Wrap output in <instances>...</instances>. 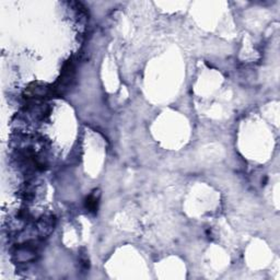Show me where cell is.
Returning a JSON list of instances; mask_svg holds the SVG:
<instances>
[{
    "label": "cell",
    "instance_id": "cell-2",
    "mask_svg": "<svg viewBox=\"0 0 280 280\" xmlns=\"http://www.w3.org/2000/svg\"><path fill=\"white\" fill-rule=\"evenodd\" d=\"M99 200H100V193H99V191H94L85 199V208L90 213H97L99 208Z\"/></svg>",
    "mask_w": 280,
    "mask_h": 280
},
{
    "label": "cell",
    "instance_id": "cell-1",
    "mask_svg": "<svg viewBox=\"0 0 280 280\" xmlns=\"http://www.w3.org/2000/svg\"><path fill=\"white\" fill-rule=\"evenodd\" d=\"M56 226V218L53 214H45L36 221L37 234L41 239L47 238L54 231Z\"/></svg>",
    "mask_w": 280,
    "mask_h": 280
}]
</instances>
